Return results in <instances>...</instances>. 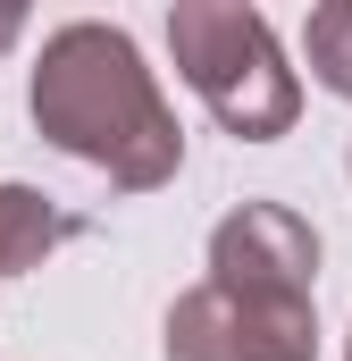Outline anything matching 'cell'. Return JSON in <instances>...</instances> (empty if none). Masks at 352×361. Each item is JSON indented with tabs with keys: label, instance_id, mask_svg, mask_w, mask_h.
I'll return each instance as SVG.
<instances>
[{
	"label": "cell",
	"instance_id": "cell-1",
	"mask_svg": "<svg viewBox=\"0 0 352 361\" xmlns=\"http://www.w3.org/2000/svg\"><path fill=\"white\" fill-rule=\"evenodd\" d=\"M25 109H34V135L51 152L101 169L118 193H151V185H168L184 169V126H176L168 92L143 68L126 25L76 17V25L42 34Z\"/></svg>",
	"mask_w": 352,
	"mask_h": 361
},
{
	"label": "cell",
	"instance_id": "cell-2",
	"mask_svg": "<svg viewBox=\"0 0 352 361\" xmlns=\"http://www.w3.org/2000/svg\"><path fill=\"white\" fill-rule=\"evenodd\" d=\"M168 51L184 85L210 101V118L235 143H277L302 118V76L285 68L277 34L244 0H176L168 8Z\"/></svg>",
	"mask_w": 352,
	"mask_h": 361
},
{
	"label": "cell",
	"instance_id": "cell-3",
	"mask_svg": "<svg viewBox=\"0 0 352 361\" xmlns=\"http://www.w3.org/2000/svg\"><path fill=\"white\" fill-rule=\"evenodd\" d=\"M210 286L235 302H310L319 286V235L285 202H244L210 227Z\"/></svg>",
	"mask_w": 352,
	"mask_h": 361
},
{
	"label": "cell",
	"instance_id": "cell-4",
	"mask_svg": "<svg viewBox=\"0 0 352 361\" xmlns=\"http://www.w3.org/2000/svg\"><path fill=\"white\" fill-rule=\"evenodd\" d=\"M168 361H319V311L310 302H235L201 277L168 311Z\"/></svg>",
	"mask_w": 352,
	"mask_h": 361
},
{
	"label": "cell",
	"instance_id": "cell-5",
	"mask_svg": "<svg viewBox=\"0 0 352 361\" xmlns=\"http://www.w3.org/2000/svg\"><path fill=\"white\" fill-rule=\"evenodd\" d=\"M68 235H76V219H68L51 193H34V185H0V277L42 269Z\"/></svg>",
	"mask_w": 352,
	"mask_h": 361
},
{
	"label": "cell",
	"instance_id": "cell-6",
	"mask_svg": "<svg viewBox=\"0 0 352 361\" xmlns=\"http://www.w3.org/2000/svg\"><path fill=\"white\" fill-rule=\"evenodd\" d=\"M302 59L336 101H352V0H319L302 17Z\"/></svg>",
	"mask_w": 352,
	"mask_h": 361
},
{
	"label": "cell",
	"instance_id": "cell-7",
	"mask_svg": "<svg viewBox=\"0 0 352 361\" xmlns=\"http://www.w3.org/2000/svg\"><path fill=\"white\" fill-rule=\"evenodd\" d=\"M17 34H25V8H8V0H0V59H8V42H17Z\"/></svg>",
	"mask_w": 352,
	"mask_h": 361
},
{
	"label": "cell",
	"instance_id": "cell-8",
	"mask_svg": "<svg viewBox=\"0 0 352 361\" xmlns=\"http://www.w3.org/2000/svg\"><path fill=\"white\" fill-rule=\"evenodd\" d=\"M344 361H352V336H344Z\"/></svg>",
	"mask_w": 352,
	"mask_h": 361
}]
</instances>
